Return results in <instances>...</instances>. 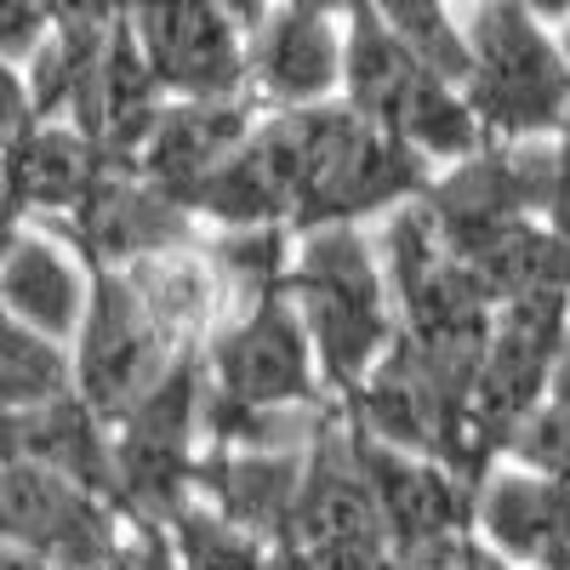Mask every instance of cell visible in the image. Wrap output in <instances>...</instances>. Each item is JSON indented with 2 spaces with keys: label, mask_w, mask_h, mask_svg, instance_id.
Returning <instances> with one entry per match:
<instances>
[{
  "label": "cell",
  "mask_w": 570,
  "mask_h": 570,
  "mask_svg": "<svg viewBox=\"0 0 570 570\" xmlns=\"http://www.w3.org/2000/svg\"><path fill=\"white\" fill-rule=\"evenodd\" d=\"M348 445H354V462H360L365 485L376 497V513H383V525H389L400 553L473 531V491L480 485L462 480L451 462L400 451L389 440H376L371 428H360L354 416H348Z\"/></svg>",
  "instance_id": "13"
},
{
  "label": "cell",
  "mask_w": 570,
  "mask_h": 570,
  "mask_svg": "<svg viewBox=\"0 0 570 570\" xmlns=\"http://www.w3.org/2000/svg\"><path fill=\"white\" fill-rule=\"evenodd\" d=\"M473 531L519 570L570 564V485L525 462H497L473 491Z\"/></svg>",
  "instance_id": "18"
},
{
  "label": "cell",
  "mask_w": 570,
  "mask_h": 570,
  "mask_svg": "<svg viewBox=\"0 0 570 570\" xmlns=\"http://www.w3.org/2000/svg\"><path fill=\"white\" fill-rule=\"evenodd\" d=\"M559 40H564V58H570V23H564V29H559ZM564 137H570V131H564Z\"/></svg>",
  "instance_id": "30"
},
{
  "label": "cell",
  "mask_w": 570,
  "mask_h": 570,
  "mask_svg": "<svg viewBox=\"0 0 570 570\" xmlns=\"http://www.w3.org/2000/svg\"><path fill=\"white\" fill-rule=\"evenodd\" d=\"M120 274H126L137 303L149 308V320L160 325V337L177 354H206V343L234 314L223 263L212 252V234L195 240V246H171V252H155V257H137Z\"/></svg>",
  "instance_id": "20"
},
{
  "label": "cell",
  "mask_w": 570,
  "mask_h": 570,
  "mask_svg": "<svg viewBox=\"0 0 570 570\" xmlns=\"http://www.w3.org/2000/svg\"><path fill=\"white\" fill-rule=\"evenodd\" d=\"M126 29L142 46L166 98H240L252 35L223 0H126Z\"/></svg>",
  "instance_id": "12"
},
{
  "label": "cell",
  "mask_w": 570,
  "mask_h": 570,
  "mask_svg": "<svg viewBox=\"0 0 570 570\" xmlns=\"http://www.w3.org/2000/svg\"><path fill=\"white\" fill-rule=\"evenodd\" d=\"M343 98L376 120L383 131H394L400 142L445 171L468 155L485 149V126L473 115L468 91L456 75H445L428 52L416 46L371 7V0H354L348 12V80H343Z\"/></svg>",
  "instance_id": "4"
},
{
  "label": "cell",
  "mask_w": 570,
  "mask_h": 570,
  "mask_svg": "<svg viewBox=\"0 0 570 570\" xmlns=\"http://www.w3.org/2000/svg\"><path fill=\"white\" fill-rule=\"evenodd\" d=\"M303 473H308V434L303 445H206L195 468V497L217 508L228 525L285 548L303 497Z\"/></svg>",
  "instance_id": "16"
},
{
  "label": "cell",
  "mask_w": 570,
  "mask_h": 570,
  "mask_svg": "<svg viewBox=\"0 0 570 570\" xmlns=\"http://www.w3.org/2000/svg\"><path fill=\"white\" fill-rule=\"evenodd\" d=\"M126 531L131 513L115 497L91 491L35 456L7 451V462H0V537L12 548L58 570H98L126 542Z\"/></svg>",
  "instance_id": "10"
},
{
  "label": "cell",
  "mask_w": 570,
  "mask_h": 570,
  "mask_svg": "<svg viewBox=\"0 0 570 570\" xmlns=\"http://www.w3.org/2000/svg\"><path fill=\"white\" fill-rule=\"evenodd\" d=\"M285 548L297 570H400V548L354 462L343 400H331L308 428V473Z\"/></svg>",
  "instance_id": "6"
},
{
  "label": "cell",
  "mask_w": 570,
  "mask_h": 570,
  "mask_svg": "<svg viewBox=\"0 0 570 570\" xmlns=\"http://www.w3.org/2000/svg\"><path fill=\"white\" fill-rule=\"evenodd\" d=\"M548 223L570 240V137H559V166H553V200H548Z\"/></svg>",
  "instance_id": "27"
},
{
  "label": "cell",
  "mask_w": 570,
  "mask_h": 570,
  "mask_svg": "<svg viewBox=\"0 0 570 570\" xmlns=\"http://www.w3.org/2000/svg\"><path fill=\"white\" fill-rule=\"evenodd\" d=\"M285 292L308 320L331 394L348 400L400 337V303L389 285L383 246H371L360 223L297 234Z\"/></svg>",
  "instance_id": "3"
},
{
  "label": "cell",
  "mask_w": 570,
  "mask_h": 570,
  "mask_svg": "<svg viewBox=\"0 0 570 570\" xmlns=\"http://www.w3.org/2000/svg\"><path fill=\"white\" fill-rule=\"evenodd\" d=\"M206 365V445H274L279 416L331 405L308 320L285 285L240 303L200 354Z\"/></svg>",
  "instance_id": "2"
},
{
  "label": "cell",
  "mask_w": 570,
  "mask_h": 570,
  "mask_svg": "<svg viewBox=\"0 0 570 570\" xmlns=\"http://www.w3.org/2000/svg\"><path fill=\"white\" fill-rule=\"evenodd\" d=\"M0 570H58V564H46V559H35V553H23V548H0Z\"/></svg>",
  "instance_id": "29"
},
{
  "label": "cell",
  "mask_w": 570,
  "mask_h": 570,
  "mask_svg": "<svg viewBox=\"0 0 570 570\" xmlns=\"http://www.w3.org/2000/svg\"><path fill=\"white\" fill-rule=\"evenodd\" d=\"M46 228H58L91 268H126V263H137V257H155V252H171V246L206 240V234H200L206 223L188 212L177 195L155 188L131 160H126L75 217L46 223Z\"/></svg>",
  "instance_id": "15"
},
{
  "label": "cell",
  "mask_w": 570,
  "mask_h": 570,
  "mask_svg": "<svg viewBox=\"0 0 570 570\" xmlns=\"http://www.w3.org/2000/svg\"><path fill=\"white\" fill-rule=\"evenodd\" d=\"M52 35L58 23L46 0H0V52H7V69H23Z\"/></svg>",
  "instance_id": "24"
},
{
  "label": "cell",
  "mask_w": 570,
  "mask_h": 570,
  "mask_svg": "<svg viewBox=\"0 0 570 570\" xmlns=\"http://www.w3.org/2000/svg\"><path fill=\"white\" fill-rule=\"evenodd\" d=\"M171 531V548H177V564L183 570H297L292 564V548H279L257 531H240L228 525L217 508H206L200 497L177 508L166 519Z\"/></svg>",
  "instance_id": "23"
},
{
  "label": "cell",
  "mask_w": 570,
  "mask_h": 570,
  "mask_svg": "<svg viewBox=\"0 0 570 570\" xmlns=\"http://www.w3.org/2000/svg\"><path fill=\"white\" fill-rule=\"evenodd\" d=\"M80 394L75 343H58L46 331L7 320L0 325V405L7 411H40Z\"/></svg>",
  "instance_id": "22"
},
{
  "label": "cell",
  "mask_w": 570,
  "mask_h": 570,
  "mask_svg": "<svg viewBox=\"0 0 570 570\" xmlns=\"http://www.w3.org/2000/svg\"><path fill=\"white\" fill-rule=\"evenodd\" d=\"M7 451L12 456H35V462L58 468V473H69V480H80V485L120 502L115 422L98 405H86L80 394H69L58 405H40V411H7Z\"/></svg>",
  "instance_id": "21"
},
{
  "label": "cell",
  "mask_w": 570,
  "mask_h": 570,
  "mask_svg": "<svg viewBox=\"0 0 570 570\" xmlns=\"http://www.w3.org/2000/svg\"><path fill=\"white\" fill-rule=\"evenodd\" d=\"M434 166L411 142L365 120L348 98L314 109H279L217 166L188 212L206 228H337L376 212H400L428 195Z\"/></svg>",
  "instance_id": "1"
},
{
  "label": "cell",
  "mask_w": 570,
  "mask_h": 570,
  "mask_svg": "<svg viewBox=\"0 0 570 570\" xmlns=\"http://www.w3.org/2000/svg\"><path fill=\"white\" fill-rule=\"evenodd\" d=\"M58 35H109L126 18V0H46Z\"/></svg>",
  "instance_id": "26"
},
{
  "label": "cell",
  "mask_w": 570,
  "mask_h": 570,
  "mask_svg": "<svg viewBox=\"0 0 570 570\" xmlns=\"http://www.w3.org/2000/svg\"><path fill=\"white\" fill-rule=\"evenodd\" d=\"M383 263L400 303V331L411 337H451V343H485L497 331L502 297L491 279L473 268L428 217L422 200L389 212L383 228Z\"/></svg>",
  "instance_id": "9"
},
{
  "label": "cell",
  "mask_w": 570,
  "mask_h": 570,
  "mask_svg": "<svg viewBox=\"0 0 570 570\" xmlns=\"http://www.w3.org/2000/svg\"><path fill=\"white\" fill-rule=\"evenodd\" d=\"M223 7H228L234 18H240V23H246V35H252V29L274 12V0H223Z\"/></svg>",
  "instance_id": "28"
},
{
  "label": "cell",
  "mask_w": 570,
  "mask_h": 570,
  "mask_svg": "<svg viewBox=\"0 0 570 570\" xmlns=\"http://www.w3.org/2000/svg\"><path fill=\"white\" fill-rule=\"evenodd\" d=\"M98 570H183L177 564V548H171V531L160 525V519H131L126 542L109 553V564Z\"/></svg>",
  "instance_id": "25"
},
{
  "label": "cell",
  "mask_w": 570,
  "mask_h": 570,
  "mask_svg": "<svg viewBox=\"0 0 570 570\" xmlns=\"http://www.w3.org/2000/svg\"><path fill=\"white\" fill-rule=\"evenodd\" d=\"M91 303V263L46 223H12L7 257H0V308L58 343L80 337Z\"/></svg>",
  "instance_id": "19"
},
{
  "label": "cell",
  "mask_w": 570,
  "mask_h": 570,
  "mask_svg": "<svg viewBox=\"0 0 570 570\" xmlns=\"http://www.w3.org/2000/svg\"><path fill=\"white\" fill-rule=\"evenodd\" d=\"M343 80H348V18L274 0V12L252 29L246 98L263 115L314 109L343 98Z\"/></svg>",
  "instance_id": "14"
},
{
  "label": "cell",
  "mask_w": 570,
  "mask_h": 570,
  "mask_svg": "<svg viewBox=\"0 0 570 570\" xmlns=\"http://www.w3.org/2000/svg\"><path fill=\"white\" fill-rule=\"evenodd\" d=\"M177 354L149 308L137 303L120 268H91V303L75 337V371H80V400L98 405L109 422L126 416L142 394H155L177 371Z\"/></svg>",
  "instance_id": "11"
},
{
  "label": "cell",
  "mask_w": 570,
  "mask_h": 570,
  "mask_svg": "<svg viewBox=\"0 0 570 570\" xmlns=\"http://www.w3.org/2000/svg\"><path fill=\"white\" fill-rule=\"evenodd\" d=\"M206 456V365L200 354L177 360L155 394L115 416L120 502L131 519H166L195 502V468Z\"/></svg>",
  "instance_id": "8"
},
{
  "label": "cell",
  "mask_w": 570,
  "mask_h": 570,
  "mask_svg": "<svg viewBox=\"0 0 570 570\" xmlns=\"http://www.w3.org/2000/svg\"><path fill=\"white\" fill-rule=\"evenodd\" d=\"M263 126V109L246 98H171L155 120V131L142 137V149L131 166L149 177L155 188L177 195L183 206L195 200V188L240 155V142Z\"/></svg>",
  "instance_id": "17"
},
{
  "label": "cell",
  "mask_w": 570,
  "mask_h": 570,
  "mask_svg": "<svg viewBox=\"0 0 570 570\" xmlns=\"http://www.w3.org/2000/svg\"><path fill=\"white\" fill-rule=\"evenodd\" d=\"M564 343H570L564 297L502 303L485 360H480V383H473V473L480 480L497 462H508L513 440L525 434V422L548 405Z\"/></svg>",
  "instance_id": "7"
},
{
  "label": "cell",
  "mask_w": 570,
  "mask_h": 570,
  "mask_svg": "<svg viewBox=\"0 0 570 570\" xmlns=\"http://www.w3.org/2000/svg\"><path fill=\"white\" fill-rule=\"evenodd\" d=\"M462 91L491 142H559L570 131V58L525 0H468Z\"/></svg>",
  "instance_id": "5"
}]
</instances>
